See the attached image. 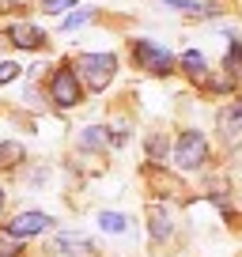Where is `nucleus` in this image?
Listing matches in <instances>:
<instances>
[{
    "label": "nucleus",
    "mask_w": 242,
    "mask_h": 257,
    "mask_svg": "<svg viewBox=\"0 0 242 257\" xmlns=\"http://www.w3.org/2000/svg\"><path fill=\"white\" fill-rule=\"evenodd\" d=\"M174 167L178 170H201L204 159H208V137L197 133V128H186L182 137L174 140Z\"/></svg>",
    "instance_id": "obj_1"
},
{
    "label": "nucleus",
    "mask_w": 242,
    "mask_h": 257,
    "mask_svg": "<svg viewBox=\"0 0 242 257\" xmlns=\"http://www.w3.org/2000/svg\"><path fill=\"white\" fill-rule=\"evenodd\" d=\"M76 68H80L83 87L106 91V87H110V80H113V72H117V57H113V53H83Z\"/></svg>",
    "instance_id": "obj_2"
},
{
    "label": "nucleus",
    "mask_w": 242,
    "mask_h": 257,
    "mask_svg": "<svg viewBox=\"0 0 242 257\" xmlns=\"http://www.w3.org/2000/svg\"><path fill=\"white\" fill-rule=\"evenodd\" d=\"M49 98H53L57 106H80L83 102V80L76 68H68V64H61L53 76H49Z\"/></svg>",
    "instance_id": "obj_3"
},
{
    "label": "nucleus",
    "mask_w": 242,
    "mask_h": 257,
    "mask_svg": "<svg viewBox=\"0 0 242 257\" xmlns=\"http://www.w3.org/2000/svg\"><path fill=\"white\" fill-rule=\"evenodd\" d=\"M133 61H137V68L155 72V76H167L170 68H174V57H170L163 46H155L152 38H137L133 42Z\"/></svg>",
    "instance_id": "obj_4"
},
{
    "label": "nucleus",
    "mask_w": 242,
    "mask_h": 257,
    "mask_svg": "<svg viewBox=\"0 0 242 257\" xmlns=\"http://www.w3.org/2000/svg\"><path fill=\"white\" fill-rule=\"evenodd\" d=\"M49 223H53V219H49L46 212H19L16 219L4 223V234H8V238H31V234H42Z\"/></svg>",
    "instance_id": "obj_5"
},
{
    "label": "nucleus",
    "mask_w": 242,
    "mask_h": 257,
    "mask_svg": "<svg viewBox=\"0 0 242 257\" xmlns=\"http://www.w3.org/2000/svg\"><path fill=\"white\" fill-rule=\"evenodd\" d=\"M148 234L152 242H167L174 234V219H170L167 204H148Z\"/></svg>",
    "instance_id": "obj_6"
},
{
    "label": "nucleus",
    "mask_w": 242,
    "mask_h": 257,
    "mask_svg": "<svg viewBox=\"0 0 242 257\" xmlns=\"http://www.w3.org/2000/svg\"><path fill=\"white\" fill-rule=\"evenodd\" d=\"M53 249H61V253H68V257H91L95 253V242L76 234V231H61L57 242H53Z\"/></svg>",
    "instance_id": "obj_7"
},
{
    "label": "nucleus",
    "mask_w": 242,
    "mask_h": 257,
    "mask_svg": "<svg viewBox=\"0 0 242 257\" xmlns=\"http://www.w3.org/2000/svg\"><path fill=\"white\" fill-rule=\"evenodd\" d=\"M8 42L19 46V49H42L46 46V34L34 23H16V27H8Z\"/></svg>",
    "instance_id": "obj_8"
},
{
    "label": "nucleus",
    "mask_w": 242,
    "mask_h": 257,
    "mask_svg": "<svg viewBox=\"0 0 242 257\" xmlns=\"http://www.w3.org/2000/svg\"><path fill=\"white\" fill-rule=\"evenodd\" d=\"M216 125H219V133H223L227 140H234V137H238V133H242V98H238V102H231V106H223V110H219Z\"/></svg>",
    "instance_id": "obj_9"
},
{
    "label": "nucleus",
    "mask_w": 242,
    "mask_h": 257,
    "mask_svg": "<svg viewBox=\"0 0 242 257\" xmlns=\"http://www.w3.org/2000/svg\"><path fill=\"white\" fill-rule=\"evenodd\" d=\"M110 144V128H102V125H87L80 133V148H91V152H102V148Z\"/></svg>",
    "instance_id": "obj_10"
},
{
    "label": "nucleus",
    "mask_w": 242,
    "mask_h": 257,
    "mask_svg": "<svg viewBox=\"0 0 242 257\" xmlns=\"http://www.w3.org/2000/svg\"><path fill=\"white\" fill-rule=\"evenodd\" d=\"M182 68H186V76H189V80H197V83H208V72H204V57L197 53V49L182 53Z\"/></svg>",
    "instance_id": "obj_11"
},
{
    "label": "nucleus",
    "mask_w": 242,
    "mask_h": 257,
    "mask_svg": "<svg viewBox=\"0 0 242 257\" xmlns=\"http://www.w3.org/2000/svg\"><path fill=\"white\" fill-rule=\"evenodd\" d=\"M98 227L106 234H125L129 231V216L125 212H98Z\"/></svg>",
    "instance_id": "obj_12"
},
{
    "label": "nucleus",
    "mask_w": 242,
    "mask_h": 257,
    "mask_svg": "<svg viewBox=\"0 0 242 257\" xmlns=\"http://www.w3.org/2000/svg\"><path fill=\"white\" fill-rule=\"evenodd\" d=\"M23 159H27L23 144H16V140H4V144H0V167H16V163H23Z\"/></svg>",
    "instance_id": "obj_13"
},
{
    "label": "nucleus",
    "mask_w": 242,
    "mask_h": 257,
    "mask_svg": "<svg viewBox=\"0 0 242 257\" xmlns=\"http://www.w3.org/2000/svg\"><path fill=\"white\" fill-rule=\"evenodd\" d=\"M68 8H76V0H42V12H46V16H65Z\"/></svg>",
    "instance_id": "obj_14"
},
{
    "label": "nucleus",
    "mask_w": 242,
    "mask_h": 257,
    "mask_svg": "<svg viewBox=\"0 0 242 257\" xmlns=\"http://www.w3.org/2000/svg\"><path fill=\"white\" fill-rule=\"evenodd\" d=\"M148 159H152V163H163V159H167V140H163V137H152V140H148Z\"/></svg>",
    "instance_id": "obj_15"
},
{
    "label": "nucleus",
    "mask_w": 242,
    "mask_h": 257,
    "mask_svg": "<svg viewBox=\"0 0 242 257\" xmlns=\"http://www.w3.org/2000/svg\"><path fill=\"white\" fill-rule=\"evenodd\" d=\"M19 76V64L16 61H0V83H12Z\"/></svg>",
    "instance_id": "obj_16"
},
{
    "label": "nucleus",
    "mask_w": 242,
    "mask_h": 257,
    "mask_svg": "<svg viewBox=\"0 0 242 257\" xmlns=\"http://www.w3.org/2000/svg\"><path fill=\"white\" fill-rule=\"evenodd\" d=\"M125 140H129V125H121V121H117V125L110 128V144H113V148H121Z\"/></svg>",
    "instance_id": "obj_17"
},
{
    "label": "nucleus",
    "mask_w": 242,
    "mask_h": 257,
    "mask_svg": "<svg viewBox=\"0 0 242 257\" xmlns=\"http://www.w3.org/2000/svg\"><path fill=\"white\" fill-rule=\"evenodd\" d=\"M163 4H170V8H178V12H201V4H197V0H163Z\"/></svg>",
    "instance_id": "obj_18"
},
{
    "label": "nucleus",
    "mask_w": 242,
    "mask_h": 257,
    "mask_svg": "<svg viewBox=\"0 0 242 257\" xmlns=\"http://www.w3.org/2000/svg\"><path fill=\"white\" fill-rule=\"evenodd\" d=\"M95 16V12H76V16H68L65 19V31H72V27H80V23H87V19Z\"/></svg>",
    "instance_id": "obj_19"
},
{
    "label": "nucleus",
    "mask_w": 242,
    "mask_h": 257,
    "mask_svg": "<svg viewBox=\"0 0 242 257\" xmlns=\"http://www.w3.org/2000/svg\"><path fill=\"white\" fill-rule=\"evenodd\" d=\"M16 253H19L16 246H0V257H16Z\"/></svg>",
    "instance_id": "obj_20"
},
{
    "label": "nucleus",
    "mask_w": 242,
    "mask_h": 257,
    "mask_svg": "<svg viewBox=\"0 0 242 257\" xmlns=\"http://www.w3.org/2000/svg\"><path fill=\"white\" fill-rule=\"evenodd\" d=\"M0 208H4V189H0Z\"/></svg>",
    "instance_id": "obj_21"
}]
</instances>
